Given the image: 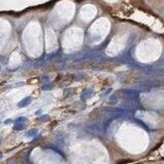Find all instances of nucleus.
<instances>
[{"instance_id":"obj_1","label":"nucleus","mask_w":164,"mask_h":164,"mask_svg":"<svg viewBox=\"0 0 164 164\" xmlns=\"http://www.w3.org/2000/svg\"><path fill=\"white\" fill-rule=\"evenodd\" d=\"M106 113L110 114V115H114L115 118H119V117H123L124 115H127L128 112L125 109H121V108H112V109H106L105 110Z\"/></svg>"},{"instance_id":"obj_2","label":"nucleus","mask_w":164,"mask_h":164,"mask_svg":"<svg viewBox=\"0 0 164 164\" xmlns=\"http://www.w3.org/2000/svg\"><path fill=\"white\" fill-rule=\"evenodd\" d=\"M32 102V98L31 97H26L25 99H23L22 101L19 102L18 104V107L19 108H24V107H27L28 105H30Z\"/></svg>"},{"instance_id":"obj_3","label":"nucleus","mask_w":164,"mask_h":164,"mask_svg":"<svg viewBox=\"0 0 164 164\" xmlns=\"http://www.w3.org/2000/svg\"><path fill=\"white\" fill-rule=\"evenodd\" d=\"M122 92L124 94H126V96L128 98H130V99H134V98H137L139 97V92H137L136 90H129V89H124L122 90Z\"/></svg>"},{"instance_id":"obj_4","label":"nucleus","mask_w":164,"mask_h":164,"mask_svg":"<svg viewBox=\"0 0 164 164\" xmlns=\"http://www.w3.org/2000/svg\"><path fill=\"white\" fill-rule=\"evenodd\" d=\"M87 129H88V130H90V131H93V132H98V131H102L103 130V126L99 125V124H92V125H88Z\"/></svg>"},{"instance_id":"obj_5","label":"nucleus","mask_w":164,"mask_h":164,"mask_svg":"<svg viewBox=\"0 0 164 164\" xmlns=\"http://www.w3.org/2000/svg\"><path fill=\"white\" fill-rule=\"evenodd\" d=\"M56 144L61 147H64L65 144H66V140H65V135L63 133H59L57 136H56Z\"/></svg>"},{"instance_id":"obj_6","label":"nucleus","mask_w":164,"mask_h":164,"mask_svg":"<svg viewBox=\"0 0 164 164\" xmlns=\"http://www.w3.org/2000/svg\"><path fill=\"white\" fill-rule=\"evenodd\" d=\"M24 128H25V122H19V121H14L13 130H15V131H20V130H23Z\"/></svg>"},{"instance_id":"obj_7","label":"nucleus","mask_w":164,"mask_h":164,"mask_svg":"<svg viewBox=\"0 0 164 164\" xmlns=\"http://www.w3.org/2000/svg\"><path fill=\"white\" fill-rule=\"evenodd\" d=\"M93 93V91H92V89H85L83 92H82V94H81V99L82 100H86V99H88L91 94Z\"/></svg>"},{"instance_id":"obj_8","label":"nucleus","mask_w":164,"mask_h":164,"mask_svg":"<svg viewBox=\"0 0 164 164\" xmlns=\"http://www.w3.org/2000/svg\"><path fill=\"white\" fill-rule=\"evenodd\" d=\"M37 133H38V130H37V129H36V128H33V129H30L29 131L26 132V136L33 137V136H35Z\"/></svg>"},{"instance_id":"obj_9","label":"nucleus","mask_w":164,"mask_h":164,"mask_svg":"<svg viewBox=\"0 0 164 164\" xmlns=\"http://www.w3.org/2000/svg\"><path fill=\"white\" fill-rule=\"evenodd\" d=\"M38 120L39 121H41V122H46V121H49L50 120V116L49 115H41V116H39L38 117Z\"/></svg>"},{"instance_id":"obj_10","label":"nucleus","mask_w":164,"mask_h":164,"mask_svg":"<svg viewBox=\"0 0 164 164\" xmlns=\"http://www.w3.org/2000/svg\"><path fill=\"white\" fill-rule=\"evenodd\" d=\"M47 148H48V149H51V150H54L55 153H58V154L61 155L62 157H65V156H64V153H63V152H61L58 149H56V147H55V146H53V145H49V146H47Z\"/></svg>"},{"instance_id":"obj_11","label":"nucleus","mask_w":164,"mask_h":164,"mask_svg":"<svg viewBox=\"0 0 164 164\" xmlns=\"http://www.w3.org/2000/svg\"><path fill=\"white\" fill-rule=\"evenodd\" d=\"M53 87H54L53 84L49 85V83H47L46 85H43V86H42V89H43V90H49V89H51Z\"/></svg>"},{"instance_id":"obj_12","label":"nucleus","mask_w":164,"mask_h":164,"mask_svg":"<svg viewBox=\"0 0 164 164\" xmlns=\"http://www.w3.org/2000/svg\"><path fill=\"white\" fill-rule=\"evenodd\" d=\"M15 121H19V122H27L28 119L26 118V117H19V118L15 119Z\"/></svg>"},{"instance_id":"obj_13","label":"nucleus","mask_w":164,"mask_h":164,"mask_svg":"<svg viewBox=\"0 0 164 164\" xmlns=\"http://www.w3.org/2000/svg\"><path fill=\"white\" fill-rule=\"evenodd\" d=\"M11 122H12L11 119H6L5 121H4V124H9V123H11Z\"/></svg>"},{"instance_id":"obj_14","label":"nucleus","mask_w":164,"mask_h":164,"mask_svg":"<svg viewBox=\"0 0 164 164\" xmlns=\"http://www.w3.org/2000/svg\"><path fill=\"white\" fill-rule=\"evenodd\" d=\"M111 90H112V89H111V88H109V89H108V91H106L105 93H104V94H103V98H105V97L107 96V94H109V93L111 92Z\"/></svg>"},{"instance_id":"obj_15","label":"nucleus","mask_w":164,"mask_h":164,"mask_svg":"<svg viewBox=\"0 0 164 164\" xmlns=\"http://www.w3.org/2000/svg\"><path fill=\"white\" fill-rule=\"evenodd\" d=\"M1 158H2V154H1V153H0V159H1Z\"/></svg>"},{"instance_id":"obj_16","label":"nucleus","mask_w":164,"mask_h":164,"mask_svg":"<svg viewBox=\"0 0 164 164\" xmlns=\"http://www.w3.org/2000/svg\"><path fill=\"white\" fill-rule=\"evenodd\" d=\"M0 144H1V137H0Z\"/></svg>"}]
</instances>
